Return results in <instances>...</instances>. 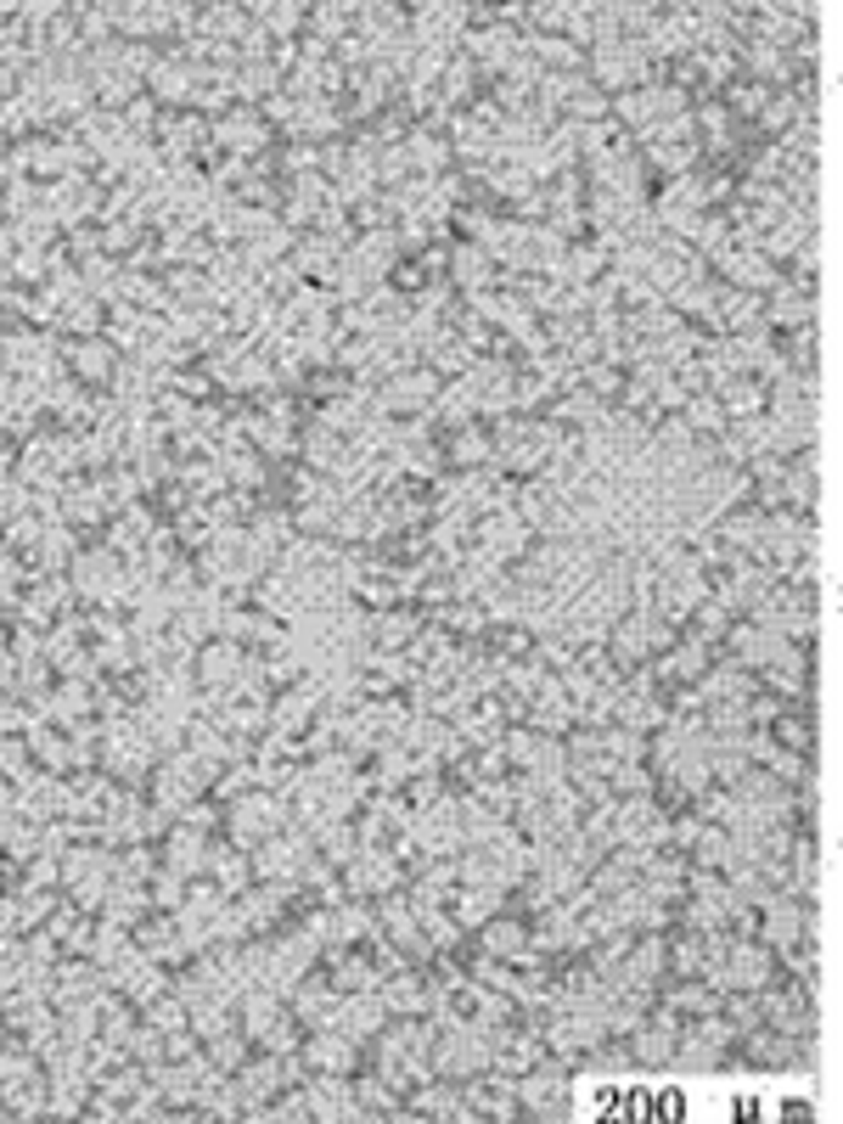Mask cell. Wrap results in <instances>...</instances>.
<instances>
[{"label":"cell","mask_w":843,"mask_h":1124,"mask_svg":"<svg viewBox=\"0 0 843 1124\" xmlns=\"http://www.w3.org/2000/svg\"><path fill=\"white\" fill-rule=\"evenodd\" d=\"M720 978L726 989H759L770 978V950L765 945H742V950H726V962H720Z\"/></svg>","instance_id":"1"},{"label":"cell","mask_w":843,"mask_h":1124,"mask_svg":"<svg viewBox=\"0 0 843 1124\" xmlns=\"http://www.w3.org/2000/svg\"><path fill=\"white\" fill-rule=\"evenodd\" d=\"M394 883H400V872H394V861H388L382 849H361V854H354V866H349V888H354V894H388Z\"/></svg>","instance_id":"2"},{"label":"cell","mask_w":843,"mask_h":1124,"mask_svg":"<svg viewBox=\"0 0 843 1124\" xmlns=\"http://www.w3.org/2000/svg\"><path fill=\"white\" fill-rule=\"evenodd\" d=\"M517 1097H523L534 1113H540V1108H557V1102L568 1097V1085H563V1063H545V1057H540L534 1074H529L523 1085H517Z\"/></svg>","instance_id":"3"},{"label":"cell","mask_w":843,"mask_h":1124,"mask_svg":"<svg viewBox=\"0 0 843 1124\" xmlns=\"http://www.w3.org/2000/svg\"><path fill=\"white\" fill-rule=\"evenodd\" d=\"M765 939H770L776 950H787V945H798V939H804V911L770 894V900H765Z\"/></svg>","instance_id":"4"},{"label":"cell","mask_w":843,"mask_h":1124,"mask_svg":"<svg viewBox=\"0 0 843 1124\" xmlns=\"http://www.w3.org/2000/svg\"><path fill=\"white\" fill-rule=\"evenodd\" d=\"M113 579H118V568H113V551H96V557H74V585H79V590H96V597H107V602H113Z\"/></svg>","instance_id":"5"},{"label":"cell","mask_w":843,"mask_h":1124,"mask_svg":"<svg viewBox=\"0 0 843 1124\" xmlns=\"http://www.w3.org/2000/svg\"><path fill=\"white\" fill-rule=\"evenodd\" d=\"M198 669H203V686H231V680H237V669H242V647L214 641V647L198 658Z\"/></svg>","instance_id":"6"},{"label":"cell","mask_w":843,"mask_h":1124,"mask_svg":"<svg viewBox=\"0 0 843 1124\" xmlns=\"http://www.w3.org/2000/svg\"><path fill=\"white\" fill-rule=\"evenodd\" d=\"M646 618L653 613H635V618H625V624H613V658H619V664H641L646 658Z\"/></svg>","instance_id":"7"},{"label":"cell","mask_w":843,"mask_h":1124,"mask_svg":"<svg viewBox=\"0 0 843 1124\" xmlns=\"http://www.w3.org/2000/svg\"><path fill=\"white\" fill-rule=\"evenodd\" d=\"M304 1063L310 1068H320V1074H343L349 1063H354V1046L349 1040H338V1035H320V1040H310L304 1046Z\"/></svg>","instance_id":"8"},{"label":"cell","mask_w":843,"mask_h":1124,"mask_svg":"<svg viewBox=\"0 0 843 1124\" xmlns=\"http://www.w3.org/2000/svg\"><path fill=\"white\" fill-rule=\"evenodd\" d=\"M338 1012H343V1017H338V1023H343V1035H377V1029H382V1012H388V1006H382L377 996H366V1001H361V996H349V1001H343Z\"/></svg>","instance_id":"9"},{"label":"cell","mask_w":843,"mask_h":1124,"mask_svg":"<svg viewBox=\"0 0 843 1124\" xmlns=\"http://www.w3.org/2000/svg\"><path fill=\"white\" fill-rule=\"evenodd\" d=\"M720 264L742 281V287H765L770 281V259L765 253H742V248H731V253H720Z\"/></svg>","instance_id":"10"},{"label":"cell","mask_w":843,"mask_h":1124,"mask_svg":"<svg viewBox=\"0 0 843 1124\" xmlns=\"http://www.w3.org/2000/svg\"><path fill=\"white\" fill-rule=\"evenodd\" d=\"M237 916H242V928H270V922L281 916V888H265V894H248V900L237 905Z\"/></svg>","instance_id":"11"},{"label":"cell","mask_w":843,"mask_h":1124,"mask_svg":"<svg viewBox=\"0 0 843 1124\" xmlns=\"http://www.w3.org/2000/svg\"><path fill=\"white\" fill-rule=\"evenodd\" d=\"M147 79L157 85V96H175V102H180V96H191V68H186V62H152Z\"/></svg>","instance_id":"12"},{"label":"cell","mask_w":843,"mask_h":1124,"mask_svg":"<svg viewBox=\"0 0 843 1124\" xmlns=\"http://www.w3.org/2000/svg\"><path fill=\"white\" fill-rule=\"evenodd\" d=\"M703 664H708V652H703V641H686L680 652H669L664 664H658V675L664 680H675V675H703Z\"/></svg>","instance_id":"13"},{"label":"cell","mask_w":843,"mask_h":1124,"mask_svg":"<svg viewBox=\"0 0 843 1124\" xmlns=\"http://www.w3.org/2000/svg\"><path fill=\"white\" fill-rule=\"evenodd\" d=\"M169 866H175L180 877H191V872L203 866V838H198V833H175V838H169Z\"/></svg>","instance_id":"14"},{"label":"cell","mask_w":843,"mask_h":1124,"mask_svg":"<svg viewBox=\"0 0 843 1124\" xmlns=\"http://www.w3.org/2000/svg\"><path fill=\"white\" fill-rule=\"evenodd\" d=\"M686 427H697V434H726V411H720L715 393H708V400H692V405H686Z\"/></svg>","instance_id":"15"},{"label":"cell","mask_w":843,"mask_h":1124,"mask_svg":"<svg viewBox=\"0 0 843 1124\" xmlns=\"http://www.w3.org/2000/svg\"><path fill=\"white\" fill-rule=\"evenodd\" d=\"M276 1085H281V1063H253L248 1079H242L237 1090H242V1102H259V1097H265V1090H276Z\"/></svg>","instance_id":"16"},{"label":"cell","mask_w":843,"mask_h":1124,"mask_svg":"<svg viewBox=\"0 0 843 1124\" xmlns=\"http://www.w3.org/2000/svg\"><path fill=\"white\" fill-rule=\"evenodd\" d=\"M304 450H310V461H315V467H338V461H343V444H338V434H332V427H315V434L304 439Z\"/></svg>","instance_id":"17"},{"label":"cell","mask_w":843,"mask_h":1124,"mask_svg":"<svg viewBox=\"0 0 843 1124\" xmlns=\"http://www.w3.org/2000/svg\"><path fill=\"white\" fill-rule=\"evenodd\" d=\"M720 535H726V546H754V540L765 535V512H736Z\"/></svg>","instance_id":"18"},{"label":"cell","mask_w":843,"mask_h":1124,"mask_svg":"<svg viewBox=\"0 0 843 1124\" xmlns=\"http://www.w3.org/2000/svg\"><path fill=\"white\" fill-rule=\"evenodd\" d=\"M483 945H490V955H517L523 950V928H517V922H490V928H483Z\"/></svg>","instance_id":"19"},{"label":"cell","mask_w":843,"mask_h":1124,"mask_svg":"<svg viewBox=\"0 0 843 1124\" xmlns=\"http://www.w3.org/2000/svg\"><path fill=\"white\" fill-rule=\"evenodd\" d=\"M635 1057H641V1063H669V1057H675V1029H664V1023H658L653 1035H641V1040H635Z\"/></svg>","instance_id":"20"},{"label":"cell","mask_w":843,"mask_h":1124,"mask_svg":"<svg viewBox=\"0 0 843 1124\" xmlns=\"http://www.w3.org/2000/svg\"><path fill=\"white\" fill-rule=\"evenodd\" d=\"M332 928H338V939H366L371 934V911L366 905H343V911H332Z\"/></svg>","instance_id":"21"},{"label":"cell","mask_w":843,"mask_h":1124,"mask_svg":"<svg viewBox=\"0 0 843 1124\" xmlns=\"http://www.w3.org/2000/svg\"><path fill=\"white\" fill-rule=\"evenodd\" d=\"M658 973H664V945H658V939H646V945L630 955V978H635V984H646V978H658Z\"/></svg>","instance_id":"22"},{"label":"cell","mask_w":843,"mask_h":1124,"mask_svg":"<svg viewBox=\"0 0 843 1124\" xmlns=\"http://www.w3.org/2000/svg\"><path fill=\"white\" fill-rule=\"evenodd\" d=\"M411 163H416V169H444V163H450V147L433 141V136H411Z\"/></svg>","instance_id":"23"},{"label":"cell","mask_w":843,"mask_h":1124,"mask_svg":"<svg viewBox=\"0 0 843 1124\" xmlns=\"http://www.w3.org/2000/svg\"><path fill=\"white\" fill-rule=\"evenodd\" d=\"M214 883H219V894H237V888L248 883L242 854H214Z\"/></svg>","instance_id":"24"},{"label":"cell","mask_w":843,"mask_h":1124,"mask_svg":"<svg viewBox=\"0 0 843 1124\" xmlns=\"http://www.w3.org/2000/svg\"><path fill=\"white\" fill-rule=\"evenodd\" d=\"M237 90H242V96L276 90V68H270V62H242V74H237Z\"/></svg>","instance_id":"25"},{"label":"cell","mask_w":843,"mask_h":1124,"mask_svg":"<svg viewBox=\"0 0 843 1124\" xmlns=\"http://www.w3.org/2000/svg\"><path fill=\"white\" fill-rule=\"evenodd\" d=\"M669 1063H686V1068H715V1063H720V1046L697 1035V1040H686V1051H680V1057H669Z\"/></svg>","instance_id":"26"},{"label":"cell","mask_w":843,"mask_h":1124,"mask_svg":"<svg viewBox=\"0 0 843 1124\" xmlns=\"http://www.w3.org/2000/svg\"><path fill=\"white\" fill-rule=\"evenodd\" d=\"M462 1097L456 1090H444V1085H428V1090H416V1108L422 1113H467V1108H456Z\"/></svg>","instance_id":"27"},{"label":"cell","mask_w":843,"mask_h":1124,"mask_svg":"<svg viewBox=\"0 0 843 1124\" xmlns=\"http://www.w3.org/2000/svg\"><path fill=\"white\" fill-rule=\"evenodd\" d=\"M748 1051H754L759 1068H782V1063H793V1046H787V1040H765V1035H759Z\"/></svg>","instance_id":"28"},{"label":"cell","mask_w":843,"mask_h":1124,"mask_svg":"<svg viewBox=\"0 0 843 1124\" xmlns=\"http://www.w3.org/2000/svg\"><path fill=\"white\" fill-rule=\"evenodd\" d=\"M495 911H501V888H478V894L462 900V916H467V922H483V916H495Z\"/></svg>","instance_id":"29"},{"label":"cell","mask_w":843,"mask_h":1124,"mask_svg":"<svg viewBox=\"0 0 843 1124\" xmlns=\"http://www.w3.org/2000/svg\"><path fill=\"white\" fill-rule=\"evenodd\" d=\"M748 68H754L759 79H782V74H787V68H782V51H776V46H754V51H748Z\"/></svg>","instance_id":"30"},{"label":"cell","mask_w":843,"mask_h":1124,"mask_svg":"<svg viewBox=\"0 0 843 1124\" xmlns=\"http://www.w3.org/2000/svg\"><path fill=\"white\" fill-rule=\"evenodd\" d=\"M456 276L467 281V292L483 287V248H456Z\"/></svg>","instance_id":"31"},{"label":"cell","mask_w":843,"mask_h":1124,"mask_svg":"<svg viewBox=\"0 0 843 1124\" xmlns=\"http://www.w3.org/2000/svg\"><path fill=\"white\" fill-rule=\"evenodd\" d=\"M68 551H74V540L62 535V528H46V535H40V562H46V568H62Z\"/></svg>","instance_id":"32"},{"label":"cell","mask_w":843,"mask_h":1124,"mask_svg":"<svg viewBox=\"0 0 843 1124\" xmlns=\"http://www.w3.org/2000/svg\"><path fill=\"white\" fill-rule=\"evenodd\" d=\"M46 714H51V720H74V714H85V686H62L56 703H51Z\"/></svg>","instance_id":"33"},{"label":"cell","mask_w":843,"mask_h":1124,"mask_svg":"<svg viewBox=\"0 0 843 1124\" xmlns=\"http://www.w3.org/2000/svg\"><path fill=\"white\" fill-rule=\"evenodd\" d=\"M259 17H265V35H293V28H299L293 17H304V6H276V12L265 6Z\"/></svg>","instance_id":"34"},{"label":"cell","mask_w":843,"mask_h":1124,"mask_svg":"<svg viewBox=\"0 0 843 1124\" xmlns=\"http://www.w3.org/2000/svg\"><path fill=\"white\" fill-rule=\"evenodd\" d=\"M720 922H726V905H720V900H697V905H692V928H697V934H715Z\"/></svg>","instance_id":"35"},{"label":"cell","mask_w":843,"mask_h":1124,"mask_svg":"<svg viewBox=\"0 0 843 1124\" xmlns=\"http://www.w3.org/2000/svg\"><path fill=\"white\" fill-rule=\"evenodd\" d=\"M354 984L371 989V984H377V973H366V962H343V967L332 973V989H354Z\"/></svg>","instance_id":"36"},{"label":"cell","mask_w":843,"mask_h":1124,"mask_svg":"<svg viewBox=\"0 0 843 1124\" xmlns=\"http://www.w3.org/2000/svg\"><path fill=\"white\" fill-rule=\"evenodd\" d=\"M74 360H79V372H85V377H107V366H113L102 343H85V349H79Z\"/></svg>","instance_id":"37"},{"label":"cell","mask_w":843,"mask_h":1124,"mask_svg":"<svg viewBox=\"0 0 843 1124\" xmlns=\"http://www.w3.org/2000/svg\"><path fill=\"white\" fill-rule=\"evenodd\" d=\"M787 489H793V501H809L816 495V461H798V467H787Z\"/></svg>","instance_id":"38"},{"label":"cell","mask_w":843,"mask_h":1124,"mask_svg":"<svg viewBox=\"0 0 843 1124\" xmlns=\"http://www.w3.org/2000/svg\"><path fill=\"white\" fill-rule=\"evenodd\" d=\"M607 776H613V782H619V787L630 792V799H635V792H646V787H653V782H646V771H635V765H630V759H625V765H613Z\"/></svg>","instance_id":"39"},{"label":"cell","mask_w":843,"mask_h":1124,"mask_svg":"<svg viewBox=\"0 0 843 1124\" xmlns=\"http://www.w3.org/2000/svg\"><path fill=\"white\" fill-rule=\"evenodd\" d=\"M175 1023H191V1017H186V1001H157V1006H152V1029H175Z\"/></svg>","instance_id":"40"},{"label":"cell","mask_w":843,"mask_h":1124,"mask_svg":"<svg viewBox=\"0 0 843 1124\" xmlns=\"http://www.w3.org/2000/svg\"><path fill=\"white\" fill-rule=\"evenodd\" d=\"M208 1057H214V1063H219V1068H242V1040H219V1035H214V1046H208Z\"/></svg>","instance_id":"41"},{"label":"cell","mask_w":843,"mask_h":1124,"mask_svg":"<svg viewBox=\"0 0 843 1124\" xmlns=\"http://www.w3.org/2000/svg\"><path fill=\"white\" fill-rule=\"evenodd\" d=\"M585 383H591V393H613V388H619V372H613V366H585Z\"/></svg>","instance_id":"42"},{"label":"cell","mask_w":843,"mask_h":1124,"mask_svg":"<svg viewBox=\"0 0 843 1124\" xmlns=\"http://www.w3.org/2000/svg\"><path fill=\"white\" fill-rule=\"evenodd\" d=\"M456 455H462V461H483V455H490V444H483V434H462Z\"/></svg>","instance_id":"43"},{"label":"cell","mask_w":843,"mask_h":1124,"mask_svg":"<svg viewBox=\"0 0 843 1124\" xmlns=\"http://www.w3.org/2000/svg\"><path fill=\"white\" fill-rule=\"evenodd\" d=\"M793 360H798V366H804V360H816V332H809V326H804V332H793Z\"/></svg>","instance_id":"44"},{"label":"cell","mask_w":843,"mask_h":1124,"mask_svg":"<svg viewBox=\"0 0 843 1124\" xmlns=\"http://www.w3.org/2000/svg\"><path fill=\"white\" fill-rule=\"evenodd\" d=\"M23 928V911H17V900H0V934H17Z\"/></svg>","instance_id":"45"},{"label":"cell","mask_w":843,"mask_h":1124,"mask_svg":"<svg viewBox=\"0 0 843 1124\" xmlns=\"http://www.w3.org/2000/svg\"><path fill=\"white\" fill-rule=\"evenodd\" d=\"M675 962H680V973H697V962H703V950H697V945H680V950H675Z\"/></svg>","instance_id":"46"},{"label":"cell","mask_w":843,"mask_h":1124,"mask_svg":"<svg viewBox=\"0 0 843 1124\" xmlns=\"http://www.w3.org/2000/svg\"><path fill=\"white\" fill-rule=\"evenodd\" d=\"M736 107H742V113H759V107H765V85H754V90H742V96H736Z\"/></svg>","instance_id":"47"},{"label":"cell","mask_w":843,"mask_h":1124,"mask_svg":"<svg viewBox=\"0 0 843 1124\" xmlns=\"http://www.w3.org/2000/svg\"><path fill=\"white\" fill-rule=\"evenodd\" d=\"M17 276H40V253H35V248L17 253Z\"/></svg>","instance_id":"48"},{"label":"cell","mask_w":843,"mask_h":1124,"mask_svg":"<svg viewBox=\"0 0 843 1124\" xmlns=\"http://www.w3.org/2000/svg\"><path fill=\"white\" fill-rule=\"evenodd\" d=\"M782 737H787V748H809V742H804V737H809L804 725H782Z\"/></svg>","instance_id":"49"},{"label":"cell","mask_w":843,"mask_h":1124,"mask_svg":"<svg viewBox=\"0 0 843 1124\" xmlns=\"http://www.w3.org/2000/svg\"><path fill=\"white\" fill-rule=\"evenodd\" d=\"M12 804H17V799H12V787H6V782H0V810H12Z\"/></svg>","instance_id":"50"},{"label":"cell","mask_w":843,"mask_h":1124,"mask_svg":"<svg viewBox=\"0 0 843 1124\" xmlns=\"http://www.w3.org/2000/svg\"><path fill=\"white\" fill-rule=\"evenodd\" d=\"M0 299H6V271H0Z\"/></svg>","instance_id":"51"},{"label":"cell","mask_w":843,"mask_h":1124,"mask_svg":"<svg viewBox=\"0 0 843 1124\" xmlns=\"http://www.w3.org/2000/svg\"><path fill=\"white\" fill-rule=\"evenodd\" d=\"M0 147H6V141H0Z\"/></svg>","instance_id":"52"}]
</instances>
